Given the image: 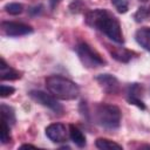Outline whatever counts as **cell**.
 <instances>
[{
    "label": "cell",
    "instance_id": "cell-1",
    "mask_svg": "<svg viewBox=\"0 0 150 150\" xmlns=\"http://www.w3.org/2000/svg\"><path fill=\"white\" fill-rule=\"evenodd\" d=\"M84 20H86V23L93 29H96L103 33L111 41L118 45H123L124 38H123L121 23L118 19L110 11L104 8H96V9L89 11L86 14Z\"/></svg>",
    "mask_w": 150,
    "mask_h": 150
},
{
    "label": "cell",
    "instance_id": "cell-2",
    "mask_svg": "<svg viewBox=\"0 0 150 150\" xmlns=\"http://www.w3.org/2000/svg\"><path fill=\"white\" fill-rule=\"evenodd\" d=\"M45 82L47 90L57 100H63V101L75 100L80 94L79 86L74 81L64 76L50 75L46 79Z\"/></svg>",
    "mask_w": 150,
    "mask_h": 150
},
{
    "label": "cell",
    "instance_id": "cell-3",
    "mask_svg": "<svg viewBox=\"0 0 150 150\" xmlns=\"http://www.w3.org/2000/svg\"><path fill=\"white\" fill-rule=\"evenodd\" d=\"M95 123L108 130H115L121 124L122 114L118 107L108 103H97L94 107Z\"/></svg>",
    "mask_w": 150,
    "mask_h": 150
},
{
    "label": "cell",
    "instance_id": "cell-4",
    "mask_svg": "<svg viewBox=\"0 0 150 150\" xmlns=\"http://www.w3.org/2000/svg\"><path fill=\"white\" fill-rule=\"evenodd\" d=\"M76 54L81 63L87 68H97V67L105 64V61L100 55V53L84 41H81L77 43Z\"/></svg>",
    "mask_w": 150,
    "mask_h": 150
},
{
    "label": "cell",
    "instance_id": "cell-5",
    "mask_svg": "<svg viewBox=\"0 0 150 150\" xmlns=\"http://www.w3.org/2000/svg\"><path fill=\"white\" fill-rule=\"evenodd\" d=\"M29 96L33 101L50 109L53 112H55L57 115H62L64 111L63 105L61 103H59L57 98L55 96H53L50 93L47 94L42 90H32V91H29Z\"/></svg>",
    "mask_w": 150,
    "mask_h": 150
},
{
    "label": "cell",
    "instance_id": "cell-6",
    "mask_svg": "<svg viewBox=\"0 0 150 150\" xmlns=\"http://www.w3.org/2000/svg\"><path fill=\"white\" fill-rule=\"evenodd\" d=\"M1 32L6 36L16 38V36H23L33 33L32 26L23 23V22H16V21H2L1 22Z\"/></svg>",
    "mask_w": 150,
    "mask_h": 150
},
{
    "label": "cell",
    "instance_id": "cell-7",
    "mask_svg": "<svg viewBox=\"0 0 150 150\" xmlns=\"http://www.w3.org/2000/svg\"><path fill=\"white\" fill-rule=\"evenodd\" d=\"M96 81L105 94L117 95L121 90L118 80L111 74H100L96 76Z\"/></svg>",
    "mask_w": 150,
    "mask_h": 150
},
{
    "label": "cell",
    "instance_id": "cell-8",
    "mask_svg": "<svg viewBox=\"0 0 150 150\" xmlns=\"http://www.w3.org/2000/svg\"><path fill=\"white\" fill-rule=\"evenodd\" d=\"M46 136L54 143H63L67 141L68 131L64 124L62 123H52L49 124L46 130Z\"/></svg>",
    "mask_w": 150,
    "mask_h": 150
},
{
    "label": "cell",
    "instance_id": "cell-9",
    "mask_svg": "<svg viewBox=\"0 0 150 150\" xmlns=\"http://www.w3.org/2000/svg\"><path fill=\"white\" fill-rule=\"evenodd\" d=\"M142 94H143V88L141 84L138 83H130L127 88V101L130 104L136 105L137 108L145 110V103L142 98Z\"/></svg>",
    "mask_w": 150,
    "mask_h": 150
},
{
    "label": "cell",
    "instance_id": "cell-10",
    "mask_svg": "<svg viewBox=\"0 0 150 150\" xmlns=\"http://www.w3.org/2000/svg\"><path fill=\"white\" fill-rule=\"evenodd\" d=\"M21 76H22L21 71L8 66L6 63V61L1 57V60H0V79H1V81H13V80L21 79Z\"/></svg>",
    "mask_w": 150,
    "mask_h": 150
},
{
    "label": "cell",
    "instance_id": "cell-11",
    "mask_svg": "<svg viewBox=\"0 0 150 150\" xmlns=\"http://www.w3.org/2000/svg\"><path fill=\"white\" fill-rule=\"evenodd\" d=\"M135 40L142 48L150 52V27H142L137 29L135 33Z\"/></svg>",
    "mask_w": 150,
    "mask_h": 150
},
{
    "label": "cell",
    "instance_id": "cell-12",
    "mask_svg": "<svg viewBox=\"0 0 150 150\" xmlns=\"http://www.w3.org/2000/svg\"><path fill=\"white\" fill-rule=\"evenodd\" d=\"M69 137L71 139V142L80 146V148H83L86 145V136L74 124H70L69 125Z\"/></svg>",
    "mask_w": 150,
    "mask_h": 150
},
{
    "label": "cell",
    "instance_id": "cell-13",
    "mask_svg": "<svg viewBox=\"0 0 150 150\" xmlns=\"http://www.w3.org/2000/svg\"><path fill=\"white\" fill-rule=\"evenodd\" d=\"M110 53H111V55H112V57L115 60H117L120 62H124V63L125 62H129L134 57V55H136L134 52H131L129 49H125L123 47L114 48L112 50H110Z\"/></svg>",
    "mask_w": 150,
    "mask_h": 150
},
{
    "label": "cell",
    "instance_id": "cell-14",
    "mask_svg": "<svg viewBox=\"0 0 150 150\" xmlns=\"http://www.w3.org/2000/svg\"><path fill=\"white\" fill-rule=\"evenodd\" d=\"M0 112H1V120H2V121L7 122L11 127L15 124L16 118H15L14 109H13L12 107H9V105L2 103L1 107H0Z\"/></svg>",
    "mask_w": 150,
    "mask_h": 150
},
{
    "label": "cell",
    "instance_id": "cell-15",
    "mask_svg": "<svg viewBox=\"0 0 150 150\" xmlns=\"http://www.w3.org/2000/svg\"><path fill=\"white\" fill-rule=\"evenodd\" d=\"M95 144L101 150H114V149L122 150V145H120L118 143H116L111 139H108V138H97Z\"/></svg>",
    "mask_w": 150,
    "mask_h": 150
},
{
    "label": "cell",
    "instance_id": "cell-16",
    "mask_svg": "<svg viewBox=\"0 0 150 150\" xmlns=\"http://www.w3.org/2000/svg\"><path fill=\"white\" fill-rule=\"evenodd\" d=\"M134 19L136 22H143V21L150 20V5L139 7L134 14Z\"/></svg>",
    "mask_w": 150,
    "mask_h": 150
},
{
    "label": "cell",
    "instance_id": "cell-17",
    "mask_svg": "<svg viewBox=\"0 0 150 150\" xmlns=\"http://www.w3.org/2000/svg\"><path fill=\"white\" fill-rule=\"evenodd\" d=\"M0 139L2 144H6L8 142H11L12 137H11V125L5 122V121H0Z\"/></svg>",
    "mask_w": 150,
    "mask_h": 150
},
{
    "label": "cell",
    "instance_id": "cell-18",
    "mask_svg": "<svg viewBox=\"0 0 150 150\" xmlns=\"http://www.w3.org/2000/svg\"><path fill=\"white\" fill-rule=\"evenodd\" d=\"M4 9L11 14V15H18L20 13H22L23 11V5L22 4H19V2H9L7 5H5Z\"/></svg>",
    "mask_w": 150,
    "mask_h": 150
},
{
    "label": "cell",
    "instance_id": "cell-19",
    "mask_svg": "<svg viewBox=\"0 0 150 150\" xmlns=\"http://www.w3.org/2000/svg\"><path fill=\"white\" fill-rule=\"evenodd\" d=\"M111 4L118 13H127L129 9V0H111Z\"/></svg>",
    "mask_w": 150,
    "mask_h": 150
},
{
    "label": "cell",
    "instance_id": "cell-20",
    "mask_svg": "<svg viewBox=\"0 0 150 150\" xmlns=\"http://www.w3.org/2000/svg\"><path fill=\"white\" fill-rule=\"evenodd\" d=\"M15 88L12 86H6V84H1L0 86V96L1 97H7L11 96L12 94H14Z\"/></svg>",
    "mask_w": 150,
    "mask_h": 150
},
{
    "label": "cell",
    "instance_id": "cell-21",
    "mask_svg": "<svg viewBox=\"0 0 150 150\" xmlns=\"http://www.w3.org/2000/svg\"><path fill=\"white\" fill-rule=\"evenodd\" d=\"M21 149H23V148H35L34 145H32V144H23V145H21L20 146Z\"/></svg>",
    "mask_w": 150,
    "mask_h": 150
},
{
    "label": "cell",
    "instance_id": "cell-22",
    "mask_svg": "<svg viewBox=\"0 0 150 150\" xmlns=\"http://www.w3.org/2000/svg\"><path fill=\"white\" fill-rule=\"evenodd\" d=\"M138 1H141V2H148L149 0H138Z\"/></svg>",
    "mask_w": 150,
    "mask_h": 150
}]
</instances>
